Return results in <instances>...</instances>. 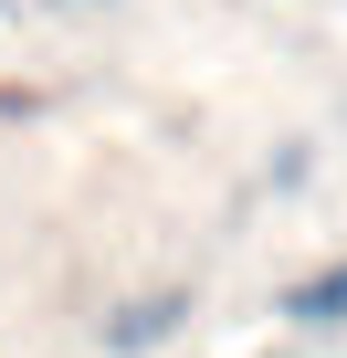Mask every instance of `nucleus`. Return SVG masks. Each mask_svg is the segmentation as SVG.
<instances>
[{"mask_svg": "<svg viewBox=\"0 0 347 358\" xmlns=\"http://www.w3.org/2000/svg\"><path fill=\"white\" fill-rule=\"evenodd\" d=\"M284 316H295V327H347V264H326V274H305V285L284 295Z\"/></svg>", "mask_w": 347, "mask_h": 358, "instance_id": "1", "label": "nucleus"}, {"mask_svg": "<svg viewBox=\"0 0 347 358\" xmlns=\"http://www.w3.org/2000/svg\"><path fill=\"white\" fill-rule=\"evenodd\" d=\"M168 327H179V295H158V306H126V316L105 327V348H158Z\"/></svg>", "mask_w": 347, "mask_h": 358, "instance_id": "2", "label": "nucleus"}]
</instances>
